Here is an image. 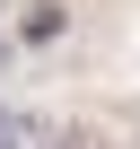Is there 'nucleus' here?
<instances>
[{
	"label": "nucleus",
	"instance_id": "1",
	"mask_svg": "<svg viewBox=\"0 0 140 149\" xmlns=\"http://www.w3.org/2000/svg\"><path fill=\"white\" fill-rule=\"evenodd\" d=\"M61 26H70V18H61V0H44V9H26V26H18V35H26V44H53Z\"/></svg>",
	"mask_w": 140,
	"mask_h": 149
},
{
	"label": "nucleus",
	"instance_id": "2",
	"mask_svg": "<svg viewBox=\"0 0 140 149\" xmlns=\"http://www.w3.org/2000/svg\"><path fill=\"white\" fill-rule=\"evenodd\" d=\"M18 132H26V114H9V105H0V149H18Z\"/></svg>",
	"mask_w": 140,
	"mask_h": 149
}]
</instances>
